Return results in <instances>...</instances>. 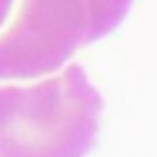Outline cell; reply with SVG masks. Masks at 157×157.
<instances>
[{
	"instance_id": "obj_1",
	"label": "cell",
	"mask_w": 157,
	"mask_h": 157,
	"mask_svg": "<svg viewBox=\"0 0 157 157\" xmlns=\"http://www.w3.org/2000/svg\"><path fill=\"white\" fill-rule=\"evenodd\" d=\"M99 108L78 67L35 87H0V157H82Z\"/></svg>"
},
{
	"instance_id": "obj_2",
	"label": "cell",
	"mask_w": 157,
	"mask_h": 157,
	"mask_svg": "<svg viewBox=\"0 0 157 157\" xmlns=\"http://www.w3.org/2000/svg\"><path fill=\"white\" fill-rule=\"evenodd\" d=\"M6 11H8V0H0V25L5 18Z\"/></svg>"
}]
</instances>
